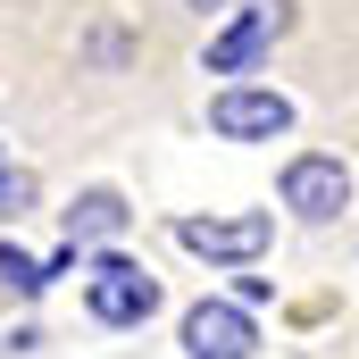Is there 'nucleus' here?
Masks as SVG:
<instances>
[{
    "instance_id": "9d476101",
    "label": "nucleus",
    "mask_w": 359,
    "mask_h": 359,
    "mask_svg": "<svg viewBox=\"0 0 359 359\" xmlns=\"http://www.w3.org/2000/svg\"><path fill=\"white\" fill-rule=\"evenodd\" d=\"M184 8H226V0H184Z\"/></svg>"
},
{
    "instance_id": "0eeeda50",
    "label": "nucleus",
    "mask_w": 359,
    "mask_h": 359,
    "mask_svg": "<svg viewBox=\"0 0 359 359\" xmlns=\"http://www.w3.org/2000/svg\"><path fill=\"white\" fill-rule=\"evenodd\" d=\"M126 192H109V184H92V192H76V209H67V243L84 251V243H117L126 234Z\"/></svg>"
},
{
    "instance_id": "f257e3e1",
    "label": "nucleus",
    "mask_w": 359,
    "mask_h": 359,
    "mask_svg": "<svg viewBox=\"0 0 359 359\" xmlns=\"http://www.w3.org/2000/svg\"><path fill=\"white\" fill-rule=\"evenodd\" d=\"M84 309L100 318V326H142V318L159 309V284H151V268H134V259L100 251L92 276H84Z\"/></svg>"
},
{
    "instance_id": "7ed1b4c3",
    "label": "nucleus",
    "mask_w": 359,
    "mask_h": 359,
    "mask_svg": "<svg viewBox=\"0 0 359 359\" xmlns=\"http://www.w3.org/2000/svg\"><path fill=\"white\" fill-rule=\"evenodd\" d=\"M209 134L217 142H276V134H292V100L268 84H226L209 100Z\"/></svg>"
},
{
    "instance_id": "39448f33",
    "label": "nucleus",
    "mask_w": 359,
    "mask_h": 359,
    "mask_svg": "<svg viewBox=\"0 0 359 359\" xmlns=\"http://www.w3.org/2000/svg\"><path fill=\"white\" fill-rule=\"evenodd\" d=\"M259 351V326L243 301H192L184 309V359H251Z\"/></svg>"
},
{
    "instance_id": "423d86ee",
    "label": "nucleus",
    "mask_w": 359,
    "mask_h": 359,
    "mask_svg": "<svg viewBox=\"0 0 359 359\" xmlns=\"http://www.w3.org/2000/svg\"><path fill=\"white\" fill-rule=\"evenodd\" d=\"M284 25H292V0H243V17L209 42V76H243V67H259V50H268Z\"/></svg>"
},
{
    "instance_id": "1a4fd4ad",
    "label": "nucleus",
    "mask_w": 359,
    "mask_h": 359,
    "mask_svg": "<svg viewBox=\"0 0 359 359\" xmlns=\"http://www.w3.org/2000/svg\"><path fill=\"white\" fill-rule=\"evenodd\" d=\"M8 184H17V176H8V159H0V201H8Z\"/></svg>"
},
{
    "instance_id": "f03ea898",
    "label": "nucleus",
    "mask_w": 359,
    "mask_h": 359,
    "mask_svg": "<svg viewBox=\"0 0 359 359\" xmlns=\"http://www.w3.org/2000/svg\"><path fill=\"white\" fill-rule=\"evenodd\" d=\"M276 192H284V209H292V217L326 226V217H343V209H351V168H343V159H326V151H301V159H284Z\"/></svg>"
},
{
    "instance_id": "6e6552de",
    "label": "nucleus",
    "mask_w": 359,
    "mask_h": 359,
    "mask_svg": "<svg viewBox=\"0 0 359 359\" xmlns=\"http://www.w3.org/2000/svg\"><path fill=\"white\" fill-rule=\"evenodd\" d=\"M0 284H8V292H25V301H34V292H42V284H50V268H42V259H25V251H17V243H0Z\"/></svg>"
},
{
    "instance_id": "20e7f679",
    "label": "nucleus",
    "mask_w": 359,
    "mask_h": 359,
    "mask_svg": "<svg viewBox=\"0 0 359 359\" xmlns=\"http://www.w3.org/2000/svg\"><path fill=\"white\" fill-rule=\"evenodd\" d=\"M268 217L259 209H243V217H184L176 226V243L192 251V259H217V268H251L259 251H268Z\"/></svg>"
}]
</instances>
